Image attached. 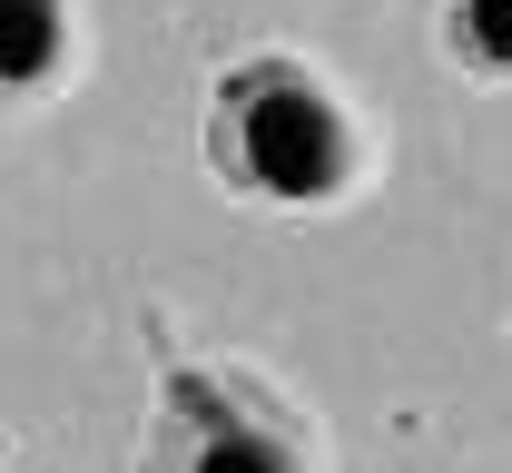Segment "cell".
Wrapping results in <instances>:
<instances>
[{"label":"cell","mask_w":512,"mask_h":473,"mask_svg":"<svg viewBox=\"0 0 512 473\" xmlns=\"http://www.w3.org/2000/svg\"><path fill=\"white\" fill-rule=\"evenodd\" d=\"M138 473H316V444H306V414L266 375L168 355Z\"/></svg>","instance_id":"obj_2"},{"label":"cell","mask_w":512,"mask_h":473,"mask_svg":"<svg viewBox=\"0 0 512 473\" xmlns=\"http://www.w3.org/2000/svg\"><path fill=\"white\" fill-rule=\"evenodd\" d=\"M444 60L483 89H512V0H444Z\"/></svg>","instance_id":"obj_4"},{"label":"cell","mask_w":512,"mask_h":473,"mask_svg":"<svg viewBox=\"0 0 512 473\" xmlns=\"http://www.w3.org/2000/svg\"><path fill=\"white\" fill-rule=\"evenodd\" d=\"M207 168L247 207H335L365 178V129L296 50H247L207 89Z\"/></svg>","instance_id":"obj_1"},{"label":"cell","mask_w":512,"mask_h":473,"mask_svg":"<svg viewBox=\"0 0 512 473\" xmlns=\"http://www.w3.org/2000/svg\"><path fill=\"white\" fill-rule=\"evenodd\" d=\"M69 0H0V99H50L69 79Z\"/></svg>","instance_id":"obj_3"}]
</instances>
